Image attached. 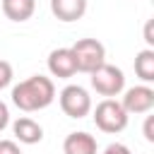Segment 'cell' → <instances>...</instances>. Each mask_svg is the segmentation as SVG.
<instances>
[{
    "instance_id": "cell-1",
    "label": "cell",
    "mask_w": 154,
    "mask_h": 154,
    "mask_svg": "<svg viewBox=\"0 0 154 154\" xmlns=\"http://www.w3.org/2000/svg\"><path fill=\"white\" fill-rule=\"evenodd\" d=\"M53 99H55V84L46 75H31L12 87V103L24 113L41 111L51 106Z\"/></svg>"
},
{
    "instance_id": "cell-2",
    "label": "cell",
    "mask_w": 154,
    "mask_h": 154,
    "mask_svg": "<svg viewBox=\"0 0 154 154\" xmlns=\"http://www.w3.org/2000/svg\"><path fill=\"white\" fill-rule=\"evenodd\" d=\"M128 118H130V113L116 99H103L94 108V123H96V128L101 132H108V135L123 132L128 128Z\"/></svg>"
},
{
    "instance_id": "cell-3",
    "label": "cell",
    "mask_w": 154,
    "mask_h": 154,
    "mask_svg": "<svg viewBox=\"0 0 154 154\" xmlns=\"http://www.w3.org/2000/svg\"><path fill=\"white\" fill-rule=\"evenodd\" d=\"M89 75H91V89L99 96H103V99H113V96L123 94V89H125V75H123V70L116 67V65H111V63H101Z\"/></svg>"
},
{
    "instance_id": "cell-4",
    "label": "cell",
    "mask_w": 154,
    "mask_h": 154,
    "mask_svg": "<svg viewBox=\"0 0 154 154\" xmlns=\"http://www.w3.org/2000/svg\"><path fill=\"white\" fill-rule=\"evenodd\" d=\"M75 63H77V72H94L101 63H106V48L101 41L96 38H79L70 46Z\"/></svg>"
},
{
    "instance_id": "cell-5",
    "label": "cell",
    "mask_w": 154,
    "mask_h": 154,
    "mask_svg": "<svg viewBox=\"0 0 154 154\" xmlns=\"http://www.w3.org/2000/svg\"><path fill=\"white\" fill-rule=\"evenodd\" d=\"M58 103L67 118H84L91 113V96L79 84H67L58 94Z\"/></svg>"
},
{
    "instance_id": "cell-6",
    "label": "cell",
    "mask_w": 154,
    "mask_h": 154,
    "mask_svg": "<svg viewBox=\"0 0 154 154\" xmlns=\"http://www.w3.org/2000/svg\"><path fill=\"white\" fill-rule=\"evenodd\" d=\"M120 106L128 113H149L154 108V89L149 84H137V87L123 89Z\"/></svg>"
},
{
    "instance_id": "cell-7",
    "label": "cell",
    "mask_w": 154,
    "mask_h": 154,
    "mask_svg": "<svg viewBox=\"0 0 154 154\" xmlns=\"http://www.w3.org/2000/svg\"><path fill=\"white\" fill-rule=\"evenodd\" d=\"M48 72L58 79H70L77 72V63L70 48H53L48 53Z\"/></svg>"
},
{
    "instance_id": "cell-8",
    "label": "cell",
    "mask_w": 154,
    "mask_h": 154,
    "mask_svg": "<svg viewBox=\"0 0 154 154\" xmlns=\"http://www.w3.org/2000/svg\"><path fill=\"white\" fill-rule=\"evenodd\" d=\"M12 132H14V140L22 144H36L43 140V128L34 118H26V116H22L12 123Z\"/></svg>"
},
{
    "instance_id": "cell-9",
    "label": "cell",
    "mask_w": 154,
    "mask_h": 154,
    "mask_svg": "<svg viewBox=\"0 0 154 154\" xmlns=\"http://www.w3.org/2000/svg\"><path fill=\"white\" fill-rule=\"evenodd\" d=\"M51 12L60 22H77L87 12V0H51Z\"/></svg>"
},
{
    "instance_id": "cell-10",
    "label": "cell",
    "mask_w": 154,
    "mask_h": 154,
    "mask_svg": "<svg viewBox=\"0 0 154 154\" xmlns=\"http://www.w3.org/2000/svg\"><path fill=\"white\" fill-rule=\"evenodd\" d=\"M63 154H96V140L94 135L79 130V132H70L63 142Z\"/></svg>"
},
{
    "instance_id": "cell-11",
    "label": "cell",
    "mask_w": 154,
    "mask_h": 154,
    "mask_svg": "<svg viewBox=\"0 0 154 154\" xmlns=\"http://www.w3.org/2000/svg\"><path fill=\"white\" fill-rule=\"evenodd\" d=\"M36 12V0H2V14L10 22H26Z\"/></svg>"
},
{
    "instance_id": "cell-12",
    "label": "cell",
    "mask_w": 154,
    "mask_h": 154,
    "mask_svg": "<svg viewBox=\"0 0 154 154\" xmlns=\"http://www.w3.org/2000/svg\"><path fill=\"white\" fill-rule=\"evenodd\" d=\"M135 75L144 84L154 82V48H144L135 55Z\"/></svg>"
},
{
    "instance_id": "cell-13",
    "label": "cell",
    "mask_w": 154,
    "mask_h": 154,
    "mask_svg": "<svg viewBox=\"0 0 154 154\" xmlns=\"http://www.w3.org/2000/svg\"><path fill=\"white\" fill-rule=\"evenodd\" d=\"M12 77H14V72H12V65H10L7 60H0V89L10 87Z\"/></svg>"
},
{
    "instance_id": "cell-14",
    "label": "cell",
    "mask_w": 154,
    "mask_h": 154,
    "mask_svg": "<svg viewBox=\"0 0 154 154\" xmlns=\"http://www.w3.org/2000/svg\"><path fill=\"white\" fill-rule=\"evenodd\" d=\"M0 154H22V149L14 140H0Z\"/></svg>"
},
{
    "instance_id": "cell-15",
    "label": "cell",
    "mask_w": 154,
    "mask_h": 154,
    "mask_svg": "<svg viewBox=\"0 0 154 154\" xmlns=\"http://www.w3.org/2000/svg\"><path fill=\"white\" fill-rule=\"evenodd\" d=\"M101 154H132V152H130V147L123 144V142H111Z\"/></svg>"
},
{
    "instance_id": "cell-16",
    "label": "cell",
    "mask_w": 154,
    "mask_h": 154,
    "mask_svg": "<svg viewBox=\"0 0 154 154\" xmlns=\"http://www.w3.org/2000/svg\"><path fill=\"white\" fill-rule=\"evenodd\" d=\"M142 135H144L147 142H154V116H147L144 128H142Z\"/></svg>"
},
{
    "instance_id": "cell-17",
    "label": "cell",
    "mask_w": 154,
    "mask_h": 154,
    "mask_svg": "<svg viewBox=\"0 0 154 154\" xmlns=\"http://www.w3.org/2000/svg\"><path fill=\"white\" fill-rule=\"evenodd\" d=\"M154 19H149L147 24H144V43H147V48H154Z\"/></svg>"
},
{
    "instance_id": "cell-18",
    "label": "cell",
    "mask_w": 154,
    "mask_h": 154,
    "mask_svg": "<svg viewBox=\"0 0 154 154\" xmlns=\"http://www.w3.org/2000/svg\"><path fill=\"white\" fill-rule=\"evenodd\" d=\"M7 125H10V108H7L5 101H0V132H2Z\"/></svg>"
}]
</instances>
